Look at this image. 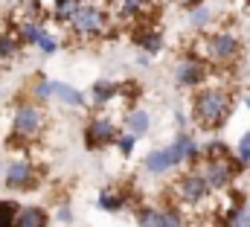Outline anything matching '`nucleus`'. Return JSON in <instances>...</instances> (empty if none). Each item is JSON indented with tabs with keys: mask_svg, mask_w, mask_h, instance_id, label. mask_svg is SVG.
<instances>
[{
	"mask_svg": "<svg viewBox=\"0 0 250 227\" xmlns=\"http://www.w3.org/2000/svg\"><path fill=\"white\" fill-rule=\"evenodd\" d=\"M230 114H233V96L227 91H221V88H204L192 99V116L207 131L221 128Z\"/></svg>",
	"mask_w": 250,
	"mask_h": 227,
	"instance_id": "obj_1",
	"label": "nucleus"
},
{
	"mask_svg": "<svg viewBox=\"0 0 250 227\" xmlns=\"http://www.w3.org/2000/svg\"><path fill=\"white\" fill-rule=\"evenodd\" d=\"M41 131H44V116L38 111V105L21 102L12 116V134H18L21 140H38Z\"/></svg>",
	"mask_w": 250,
	"mask_h": 227,
	"instance_id": "obj_2",
	"label": "nucleus"
},
{
	"mask_svg": "<svg viewBox=\"0 0 250 227\" xmlns=\"http://www.w3.org/2000/svg\"><path fill=\"white\" fill-rule=\"evenodd\" d=\"M212 189H209V183H207V178L201 175V169H192L187 175H181L178 181H175V201H181V204H201V201H207V195H209Z\"/></svg>",
	"mask_w": 250,
	"mask_h": 227,
	"instance_id": "obj_3",
	"label": "nucleus"
},
{
	"mask_svg": "<svg viewBox=\"0 0 250 227\" xmlns=\"http://www.w3.org/2000/svg\"><path fill=\"white\" fill-rule=\"evenodd\" d=\"M117 137H120V128H117V122L108 119V116H93V119L84 125V146H87L90 152L108 149L111 143H117Z\"/></svg>",
	"mask_w": 250,
	"mask_h": 227,
	"instance_id": "obj_4",
	"label": "nucleus"
},
{
	"mask_svg": "<svg viewBox=\"0 0 250 227\" xmlns=\"http://www.w3.org/2000/svg\"><path fill=\"white\" fill-rule=\"evenodd\" d=\"M236 169H239L236 158H207L201 166V175L207 178L209 189H227L236 178Z\"/></svg>",
	"mask_w": 250,
	"mask_h": 227,
	"instance_id": "obj_5",
	"label": "nucleus"
},
{
	"mask_svg": "<svg viewBox=\"0 0 250 227\" xmlns=\"http://www.w3.org/2000/svg\"><path fill=\"white\" fill-rule=\"evenodd\" d=\"M207 53L215 64H230V61H236L242 56V41L230 32H215L207 41Z\"/></svg>",
	"mask_w": 250,
	"mask_h": 227,
	"instance_id": "obj_6",
	"label": "nucleus"
},
{
	"mask_svg": "<svg viewBox=\"0 0 250 227\" xmlns=\"http://www.w3.org/2000/svg\"><path fill=\"white\" fill-rule=\"evenodd\" d=\"M140 227H187L178 207H143L137 213Z\"/></svg>",
	"mask_w": 250,
	"mask_h": 227,
	"instance_id": "obj_7",
	"label": "nucleus"
},
{
	"mask_svg": "<svg viewBox=\"0 0 250 227\" xmlns=\"http://www.w3.org/2000/svg\"><path fill=\"white\" fill-rule=\"evenodd\" d=\"M70 26L79 32V35H99L105 29V12L93 3H82L79 12L70 18Z\"/></svg>",
	"mask_w": 250,
	"mask_h": 227,
	"instance_id": "obj_8",
	"label": "nucleus"
},
{
	"mask_svg": "<svg viewBox=\"0 0 250 227\" xmlns=\"http://www.w3.org/2000/svg\"><path fill=\"white\" fill-rule=\"evenodd\" d=\"M175 79H178L181 88H198V85H204V79H207V64L195 56L181 58V64H178V70H175Z\"/></svg>",
	"mask_w": 250,
	"mask_h": 227,
	"instance_id": "obj_9",
	"label": "nucleus"
},
{
	"mask_svg": "<svg viewBox=\"0 0 250 227\" xmlns=\"http://www.w3.org/2000/svg\"><path fill=\"white\" fill-rule=\"evenodd\" d=\"M38 183L35 178V169L29 160H12L6 166V186L9 189H32Z\"/></svg>",
	"mask_w": 250,
	"mask_h": 227,
	"instance_id": "obj_10",
	"label": "nucleus"
},
{
	"mask_svg": "<svg viewBox=\"0 0 250 227\" xmlns=\"http://www.w3.org/2000/svg\"><path fill=\"white\" fill-rule=\"evenodd\" d=\"M175 166H178V160H175V155H172V146L154 149V152L146 155V172H151V175H163V172L175 169Z\"/></svg>",
	"mask_w": 250,
	"mask_h": 227,
	"instance_id": "obj_11",
	"label": "nucleus"
},
{
	"mask_svg": "<svg viewBox=\"0 0 250 227\" xmlns=\"http://www.w3.org/2000/svg\"><path fill=\"white\" fill-rule=\"evenodd\" d=\"M50 225V216L44 207H18L15 213V222L12 227H47Z\"/></svg>",
	"mask_w": 250,
	"mask_h": 227,
	"instance_id": "obj_12",
	"label": "nucleus"
},
{
	"mask_svg": "<svg viewBox=\"0 0 250 227\" xmlns=\"http://www.w3.org/2000/svg\"><path fill=\"white\" fill-rule=\"evenodd\" d=\"M134 41H137L148 56L163 50V32H157V29H151V26H143L140 32H134Z\"/></svg>",
	"mask_w": 250,
	"mask_h": 227,
	"instance_id": "obj_13",
	"label": "nucleus"
},
{
	"mask_svg": "<svg viewBox=\"0 0 250 227\" xmlns=\"http://www.w3.org/2000/svg\"><path fill=\"white\" fill-rule=\"evenodd\" d=\"M117 93H120V85H111V82H96V85L90 88V102H93L96 108H102V105H108Z\"/></svg>",
	"mask_w": 250,
	"mask_h": 227,
	"instance_id": "obj_14",
	"label": "nucleus"
},
{
	"mask_svg": "<svg viewBox=\"0 0 250 227\" xmlns=\"http://www.w3.org/2000/svg\"><path fill=\"white\" fill-rule=\"evenodd\" d=\"M125 131H131L134 137H143L146 131H148V125H151V116L143 111V108H134V111H128V119H125Z\"/></svg>",
	"mask_w": 250,
	"mask_h": 227,
	"instance_id": "obj_15",
	"label": "nucleus"
},
{
	"mask_svg": "<svg viewBox=\"0 0 250 227\" xmlns=\"http://www.w3.org/2000/svg\"><path fill=\"white\" fill-rule=\"evenodd\" d=\"M53 91H56V96L62 99L64 105H70V108H82L84 105V93L76 91V88H70V85H64V82H53Z\"/></svg>",
	"mask_w": 250,
	"mask_h": 227,
	"instance_id": "obj_16",
	"label": "nucleus"
},
{
	"mask_svg": "<svg viewBox=\"0 0 250 227\" xmlns=\"http://www.w3.org/2000/svg\"><path fill=\"white\" fill-rule=\"evenodd\" d=\"M99 207H102L105 213H117V210H123L125 207V195L123 192H111V189H105V192L99 195Z\"/></svg>",
	"mask_w": 250,
	"mask_h": 227,
	"instance_id": "obj_17",
	"label": "nucleus"
},
{
	"mask_svg": "<svg viewBox=\"0 0 250 227\" xmlns=\"http://www.w3.org/2000/svg\"><path fill=\"white\" fill-rule=\"evenodd\" d=\"M18 35H21L23 44H38V38L44 35V29H41L38 23H21V26H18Z\"/></svg>",
	"mask_w": 250,
	"mask_h": 227,
	"instance_id": "obj_18",
	"label": "nucleus"
},
{
	"mask_svg": "<svg viewBox=\"0 0 250 227\" xmlns=\"http://www.w3.org/2000/svg\"><path fill=\"white\" fill-rule=\"evenodd\" d=\"M236 163H239L242 169L250 166V131L242 134V140H239V146H236Z\"/></svg>",
	"mask_w": 250,
	"mask_h": 227,
	"instance_id": "obj_19",
	"label": "nucleus"
},
{
	"mask_svg": "<svg viewBox=\"0 0 250 227\" xmlns=\"http://www.w3.org/2000/svg\"><path fill=\"white\" fill-rule=\"evenodd\" d=\"M79 6H82V0H56V15L62 21H70L79 12Z\"/></svg>",
	"mask_w": 250,
	"mask_h": 227,
	"instance_id": "obj_20",
	"label": "nucleus"
},
{
	"mask_svg": "<svg viewBox=\"0 0 250 227\" xmlns=\"http://www.w3.org/2000/svg\"><path fill=\"white\" fill-rule=\"evenodd\" d=\"M209 21H212V12H209L207 6H195V9H192V15H189V23H192V26H198V29H201V26H207Z\"/></svg>",
	"mask_w": 250,
	"mask_h": 227,
	"instance_id": "obj_21",
	"label": "nucleus"
},
{
	"mask_svg": "<svg viewBox=\"0 0 250 227\" xmlns=\"http://www.w3.org/2000/svg\"><path fill=\"white\" fill-rule=\"evenodd\" d=\"M15 213H18V204L15 201H0V227H12Z\"/></svg>",
	"mask_w": 250,
	"mask_h": 227,
	"instance_id": "obj_22",
	"label": "nucleus"
},
{
	"mask_svg": "<svg viewBox=\"0 0 250 227\" xmlns=\"http://www.w3.org/2000/svg\"><path fill=\"white\" fill-rule=\"evenodd\" d=\"M204 155H207V158H230V149H227L224 143L212 140V143H207V146H204Z\"/></svg>",
	"mask_w": 250,
	"mask_h": 227,
	"instance_id": "obj_23",
	"label": "nucleus"
},
{
	"mask_svg": "<svg viewBox=\"0 0 250 227\" xmlns=\"http://www.w3.org/2000/svg\"><path fill=\"white\" fill-rule=\"evenodd\" d=\"M134 143H137V137H134L131 131H120V137H117V146H120V152H123V155H131Z\"/></svg>",
	"mask_w": 250,
	"mask_h": 227,
	"instance_id": "obj_24",
	"label": "nucleus"
},
{
	"mask_svg": "<svg viewBox=\"0 0 250 227\" xmlns=\"http://www.w3.org/2000/svg\"><path fill=\"white\" fill-rule=\"evenodd\" d=\"M35 96H38V99H50V96H56V91H53V82L41 79V82L35 85Z\"/></svg>",
	"mask_w": 250,
	"mask_h": 227,
	"instance_id": "obj_25",
	"label": "nucleus"
},
{
	"mask_svg": "<svg viewBox=\"0 0 250 227\" xmlns=\"http://www.w3.org/2000/svg\"><path fill=\"white\" fill-rule=\"evenodd\" d=\"M143 3H146V0H123V18H134V15H140Z\"/></svg>",
	"mask_w": 250,
	"mask_h": 227,
	"instance_id": "obj_26",
	"label": "nucleus"
},
{
	"mask_svg": "<svg viewBox=\"0 0 250 227\" xmlns=\"http://www.w3.org/2000/svg\"><path fill=\"white\" fill-rule=\"evenodd\" d=\"M38 47H41L44 53H56V41H53V38H50L47 32H44V35L38 38Z\"/></svg>",
	"mask_w": 250,
	"mask_h": 227,
	"instance_id": "obj_27",
	"label": "nucleus"
},
{
	"mask_svg": "<svg viewBox=\"0 0 250 227\" xmlns=\"http://www.w3.org/2000/svg\"><path fill=\"white\" fill-rule=\"evenodd\" d=\"M59 222H62V225H70V222H73V210H70V207H59Z\"/></svg>",
	"mask_w": 250,
	"mask_h": 227,
	"instance_id": "obj_28",
	"label": "nucleus"
},
{
	"mask_svg": "<svg viewBox=\"0 0 250 227\" xmlns=\"http://www.w3.org/2000/svg\"><path fill=\"white\" fill-rule=\"evenodd\" d=\"M178 6H184V9H195V6H201L204 0H175Z\"/></svg>",
	"mask_w": 250,
	"mask_h": 227,
	"instance_id": "obj_29",
	"label": "nucleus"
}]
</instances>
